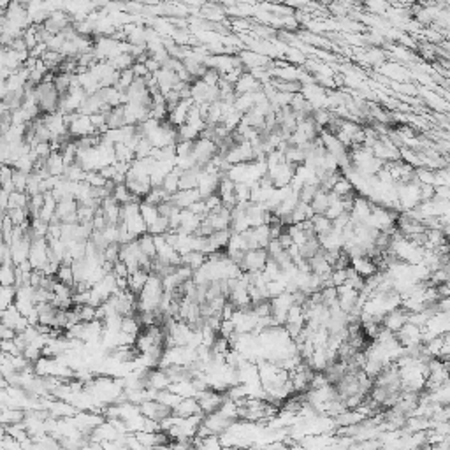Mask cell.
I'll return each mask as SVG.
<instances>
[{"label": "cell", "mask_w": 450, "mask_h": 450, "mask_svg": "<svg viewBox=\"0 0 450 450\" xmlns=\"http://www.w3.org/2000/svg\"><path fill=\"white\" fill-rule=\"evenodd\" d=\"M201 80L204 81L208 87H218L220 81H222V74H220L218 71H215V69H208Z\"/></svg>", "instance_id": "cell-27"}, {"label": "cell", "mask_w": 450, "mask_h": 450, "mask_svg": "<svg viewBox=\"0 0 450 450\" xmlns=\"http://www.w3.org/2000/svg\"><path fill=\"white\" fill-rule=\"evenodd\" d=\"M72 23H74V20H72L65 11H60V9H58V11H51L50 18L44 22L43 27L51 34V36H58V34L65 32Z\"/></svg>", "instance_id": "cell-6"}, {"label": "cell", "mask_w": 450, "mask_h": 450, "mask_svg": "<svg viewBox=\"0 0 450 450\" xmlns=\"http://www.w3.org/2000/svg\"><path fill=\"white\" fill-rule=\"evenodd\" d=\"M0 281L2 287H16V266H2L0 269Z\"/></svg>", "instance_id": "cell-25"}, {"label": "cell", "mask_w": 450, "mask_h": 450, "mask_svg": "<svg viewBox=\"0 0 450 450\" xmlns=\"http://www.w3.org/2000/svg\"><path fill=\"white\" fill-rule=\"evenodd\" d=\"M46 167H48V171H50L51 176H55V178H62L65 173V169H67V166H65V162H64V157H62V153H58V152L51 153L50 159L46 160Z\"/></svg>", "instance_id": "cell-15"}, {"label": "cell", "mask_w": 450, "mask_h": 450, "mask_svg": "<svg viewBox=\"0 0 450 450\" xmlns=\"http://www.w3.org/2000/svg\"><path fill=\"white\" fill-rule=\"evenodd\" d=\"M115 157L118 164H132L136 160V153L125 143L115 144Z\"/></svg>", "instance_id": "cell-21"}, {"label": "cell", "mask_w": 450, "mask_h": 450, "mask_svg": "<svg viewBox=\"0 0 450 450\" xmlns=\"http://www.w3.org/2000/svg\"><path fill=\"white\" fill-rule=\"evenodd\" d=\"M195 399L199 401V406H201L202 415H209V413H215L222 408V404L225 403L227 399V392H218V390H202V392L197 394Z\"/></svg>", "instance_id": "cell-3"}, {"label": "cell", "mask_w": 450, "mask_h": 450, "mask_svg": "<svg viewBox=\"0 0 450 450\" xmlns=\"http://www.w3.org/2000/svg\"><path fill=\"white\" fill-rule=\"evenodd\" d=\"M137 243H139L141 246V252L144 253V255L148 257V259H152L153 262L157 260V246H155V238H153L152 234H143L139 239H137Z\"/></svg>", "instance_id": "cell-18"}, {"label": "cell", "mask_w": 450, "mask_h": 450, "mask_svg": "<svg viewBox=\"0 0 450 450\" xmlns=\"http://www.w3.org/2000/svg\"><path fill=\"white\" fill-rule=\"evenodd\" d=\"M192 108H194V101H192V99L181 101L180 104H178L176 108H174L173 111L169 113V116H167V122H169L173 127H176V129H180L181 125H185V123H187L188 113H190Z\"/></svg>", "instance_id": "cell-10"}, {"label": "cell", "mask_w": 450, "mask_h": 450, "mask_svg": "<svg viewBox=\"0 0 450 450\" xmlns=\"http://www.w3.org/2000/svg\"><path fill=\"white\" fill-rule=\"evenodd\" d=\"M16 292H18V288L16 287H2V311L8 310V308H11V306H15Z\"/></svg>", "instance_id": "cell-26"}, {"label": "cell", "mask_w": 450, "mask_h": 450, "mask_svg": "<svg viewBox=\"0 0 450 450\" xmlns=\"http://www.w3.org/2000/svg\"><path fill=\"white\" fill-rule=\"evenodd\" d=\"M36 97H37V106H39L43 115H53V113H58L62 95L58 94L55 83H46V81H43L41 85H37Z\"/></svg>", "instance_id": "cell-1"}, {"label": "cell", "mask_w": 450, "mask_h": 450, "mask_svg": "<svg viewBox=\"0 0 450 450\" xmlns=\"http://www.w3.org/2000/svg\"><path fill=\"white\" fill-rule=\"evenodd\" d=\"M139 408H141V413H143L144 417L152 418V420L159 422V424L164 420V418H167V417L173 415V410H171V408H167L166 404H162L160 401H157V399L144 401Z\"/></svg>", "instance_id": "cell-7"}, {"label": "cell", "mask_w": 450, "mask_h": 450, "mask_svg": "<svg viewBox=\"0 0 450 450\" xmlns=\"http://www.w3.org/2000/svg\"><path fill=\"white\" fill-rule=\"evenodd\" d=\"M29 262L34 269L44 271V267L50 264V245H48V239H36L32 243Z\"/></svg>", "instance_id": "cell-5"}, {"label": "cell", "mask_w": 450, "mask_h": 450, "mask_svg": "<svg viewBox=\"0 0 450 450\" xmlns=\"http://www.w3.org/2000/svg\"><path fill=\"white\" fill-rule=\"evenodd\" d=\"M181 174H183V171H181L180 167H174V169L169 173V176L164 180L162 188L169 195H174L178 190H180V178H181Z\"/></svg>", "instance_id": "cell-19"}, {"label": "cell", "mask_w": 450, "mask_h": 450, "mask_svg": "<svg viewBox=\"0 0 450 450\" xmlns=\"http://www.w3.org/2000/svg\"><path fill=\"white\" fill-rule=\"evenodd\" d=\"M194 443H195V450H225L220 436L216 434H209V436H204V438H195Z\"/></svg>", "instance_id": "cell-16"}, {"label": "cell", "mask_w": 450, "mask_h": 450, "mask_svg": "<svg viewBox=\"0 0 450 450\" xmlns=\"http://www.w3.org/2000/svg\"><path fill=\"white\" fill-rule=\"evenodd\" d=\"M218 155V146H216L215 141L211 139H202L199 137L197 141H194V152H192V157H194L195 164L199 167L204 169L208 164H211V160Z\"/></svg>", "instance_id": "cell-2"}, {"label": "cell", "mask_w": 450, "mask_h": 450, "mask_svg": "<svg viewBox=\"0 0 450 450\" xmlns=\"http://www.w3.org/2000/svg\"><path fill=\"white\" fill-rule=\"evenodd\" d=\"M181 399H183V397L178 396V394H174V392H171L169 389H167V390H162V392L157 394V401H160V403H162V404H166V406H167V408H171V410H173V411H174V408H176L178 404L181 403Z\"/></svg>", "instance_id": "cell-24"}, {"label": "cell", "mask_w": 450, "mask_h": 450, "mask_svg": "<svg viewBox=\"0 0 450 450\" xmlns=\"http://www.w3.org/2000/svg\"><path fill=\"white\" fill-rule=\"evenodd\" d=\"M208 262V255H204L202 252H190L181 255V266L188 267L195 273V271L201 269L204 264Z\"/></svg>", "instance_id": "cell-14"}, {"label": "cell", "mask_w": 450, "mask_h": 450, "mask_svg": "<svg viewBox=\"0 0 450 450\" xmlns=\"http://www.w3.org/2000/svg\"><path fill=\"white\" fill-rule=\"evenodd\" d=\"M57 278L58 281H62V283L69 285V287H76V276H74V269H72V266H69V264H60V267H58L57 271Z\"/></svg>", "instance_id": "cell-22"}, {"label": "cell", "mask_w": 450, "mask_h": 450, "mask_svg": "<svg viewBox=\"0 0 450 450\" xmlns=\"http://www.w3.org/2000/svg\"><path fill=\"white\" fill-rule=\"evenodd\" d=\"M310 206H311V209H313L315 215H325V213H327V209H329V206H331V201H329V194H327V192L318 190Z\"/></svg>", "instance_id": "cell-20"}, {"label": "cell", "mask_w": 450, "mask_h": 450, "mask_svg": "<svg viewBox=\"0 0 450 450\" xmlns=\"http://www.w3.org/2000/svg\"><path fill=\"white\" fill-rule=\"evenodd\" d=\"M173 413L178 415V417L187 418V417H195V415H202V411H201V406H199V401L195 399V397H185V399H181V403L174 408Z\"/></svg>", "instance_id": "cell-12"}, {"label": "cell", "mask_w": 450, "mask_h": 450, "mask_svg": "<svg viewBox=\"0 0 450 450\" xmlns=\"http://www.w3.org/2000/svg\"><path fill=\"white\" fill-rule=\"evenodd\" d=\"M267 260H269V253L266 248L248 250L241 262V269L243 273H262L267 266Z\"/></svg>", "instance_id": "cell-4"}, {"label": "cell", "mask_w": 450, "mask_h": 450, "mask_svg": "<svg viewBox=\"0 0 450 450\" xmlns=\"http://www.w3.org/2000/svg\"><path fill=\"white\" fill-rule=\"evenodd\" d=\"M199 201H202L199 188H194V190H178L174 195H171V202L180 209H190Z\"/></svg>", "instance_id": "cell-9"}, {"label": "cell", "mask_w": 450, "mask_h": 450, "mask_svg": "<svg viewBox=\"0 0 450 450\" xmlns=\"http://www.w3.org/2000/svg\"><path fill=\"white\" fill-rule=\"evenodd\" d=\"M2 325H6V327L13 329V331H16L18 334H22L30 324H29V320L20 313L18 308L11 306V308H8V310L2 311Z\"/></svg>", "instance_id": "cell-8"}, {"label": "cell", "mask_w": 450, "mask_h": 450, "mask_svg": "<svg viewBox=\"0 0 450 450\" xmlns=\"http://www.w3.org/2000/svg\"><path fill=\"white\" fill-rule=\"evenodd\" d=\"M311 223H313V231H315V234H317L318 238L329 234V232L334 229L332 220H329L325 215H315L313 218H311Z\"/></svg>", "instance_id": "cell-17"}, {"label": "cell", "mask_w": 450, "mask_h": 450, "mask_svg": "<svg viewBox=\"0 0 450 450\" xmlns=\"http://www.w3.org/2000/svg\"><path fill=\"white\" fill-rule=\"evenodd\" d=\"M141 215H143V218H144V222H146L148 227L153 225V223L160 218L159 208H157V206H152V204H146V202H141Z\"/></svg>", "instance_id": "cell-23"}, {"label": "cell", "mask_w": 450, "mask_h": 450, "mask_svg": "<svg viewBox=\"0 0 450 450\" xmlns=\"http://www.w3.org/2000/svg\"><path fill=\"white\" fill-rule=\"evenodd\" d=\"M16 338H18V332L2 325V339H16Z\"/></svg>", "instance_id": "cell-28"}, {"label": "cell", "mask_w": 450, "mask_h": 450, "mask_svg": "<svg viewBox=\"0 0 450 450\" xmlns=\"http://www.w3.org/2000/svg\"><path fill=\"white\" fill-rule=\"evenodd\" d=\"M234 90H236V94H238V95L255 94V92L262 90V83H260V81H257L255 78H253L252 72L246 71L245 74L239 78L238 83L234 85Z\"/></svg>", "instance_id": "cell-11"}, {"label": "cell", "mask_w": 450, "mask_h": 450, "mask_svg": "<svg viewBox=\"0 0 450 450\" xmlns=\"http://www.w3.org/2000/svg\"><path fill=\"white\" fill-rule=\"evenodd\" d=\"M150 271L146 269H137L134 273H130L129 276V290L134 292L136 295H139L143 292V288L146 287L148 283V278H150Z\"/></svg>", "instance_id": "cell-13"}]
</instances>
